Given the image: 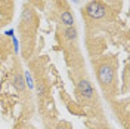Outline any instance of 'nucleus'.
<instances>
[{"instance_id": "1", "label": "nucleus", "mask_w": 130, "mask_h": 129, "mask_svg": "<svg viewBox=\"0 0 130 129\" xmlns=\"http://www.w3.org/2000/svg\"><path fill=\"white\" fill-rule=\"evenodd\" d=\"M86 14L92 19H101V18H104L106 15V8L99 2H90L86 6Z\"/></svg>"}, {"instance_id": "2", "label": "nucleus", "mask_w": 130, "mask_h": 129, "mask_svg": "<svg viewBox=\"0 0 130 129\" xmlns=\"http://www.w3.org/2000/svg\"><path fill=\"white\" fill-rule=\"evenodd\" d=\"M99 80L102 85H109L114 80V70L109 65H101L99 67Z\"/></svg>"}, {"instance_id": "3", "label": "nucleus", "mask_w": 130, "mask_h": 129, "mask_svg": "<svg viewBox=\"0 0 130 129\" xmlns=\"http://www.w3.org/2000/svg\"><path fill=\"white\" fill-rule=\"evenodd\" d=\"M78 91H80V94L84 98H87V99L93 98V86L90 85L89 80L83 79V80L78 82Z\"/></svg>"}, {"instance_id": "4", "label": "nucleus", "mask_w": 130, "mask_h": 129, "mask_svg": "<svg viewBox=\"0 0 130 129\" xmlns=\"http://www.w3.org/2000/svg\"><path fill=\"white\" fill-rule=\"evenodd\" d=\"M61 21H62V24L67 25V27H74V16L71 12H68V10H64L62 14H61Z\"/></svg>"}, {"instance_id": "5", "label": "nucleus", "mask_w": 130, "mask_h": 129, "mask_svg": "<svg viewBox=\"0 0 130 129\" xmlns=\"http://www.w3.org/2000/svg\"><path fill=\"white\" fill-rule=\"evenodd\" d=\"M13 85H15L16 89H19V91H22L25 88V82H24V76L21 74V73H16L15 76H13Z\"/></svg>"}, {"instance_id": "6", "label": "nucleus", "mask_w": 130, "mask_h": 129, "mask_svg": "<svg viewBox=\"0 0 130 129\" xmlns=\"http://www.w3.org/2000/svg\"><path fill=\"white\" fill-rule=\"evenodd\" d=\"M22 22H27V24L32 22V12L30 9H24V12H22Z\"/></svg>"}, {"instance_id": "7", "label": "nucleus", "mask_w": 130, "mask_h": 129, "mask_svg": "<svg viewBox=\"0 0 130 129\" xmlns=\"http://www.w3.org/2000/svg\"><path fill=\"white\" fill-rule=\"evenodd\" d=\"M65 37L67 39H75L77 37V30L74 27H67L65 30Z\"/></svg>"}, {"instance_id": "8", "label": "nucleus", "mask_w": 130, "mask_h": 129, "mask_svg": "<svg viewBox=\"0 0 130 129\" xmlns=\"http://www.w3.org/2000/svg\"><path fill=\"white\" fill-rule=\"evenodd\" d=\"M25 79H27V85H28V88H30V89L34 88V82H32L31 76H30V73H28V71H25Z\"/></svg>"}, {"instance_id": "9", "label": "nucleus", "mask_w": 130, "mask_h": 129, "mask_svg": "<svg viewBox=\"0 0 130 129\" xmlns=\"http://www.w3.org/2000/svg\"><path fill=\"white\" fill-rule=\"evenodd\" d=\"M37 94H39L40 98L44 95V86H43V83H37Z\"/></svg>"}, {"instance_id": "10", "label": "nucleus", "mask_w": 130, "mask_h": 129, "mask_svg": "<svg viewBox=\"0 0 130 129\" xmlns=\"http://www.w3.org/2000/svg\"><path fill=\"white\" fill-rule=\"evenodd\" d=\"M6 34H8L9 37H13V34H15V33H13V30H8V31H6Z\"/></svg>"}, {"instance_id": "11", "label": "nucleus", "mask_w": 130, "mask_h": 129, "mask_svg": "<svg viewBox=\"0 0 130 129\" xmlns=\"http://www.w3.org/2000/svg\"><path fill=\"white\" fill-rule=\"evenodd\" d=\"M56 129H65V128H64V126H58Z\"/></svg>"}]
</instances>
